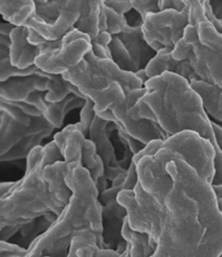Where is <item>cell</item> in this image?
I'll list each match as a JSON object with an SVG mask.
<instances>
[{"instance_id":"29","label":"cell","mask_w":222,"mask_h":257,"mask_svg":"<svg viewBox=\"0 0 222 257\" xmlns=\"http://www.w3.org/2000/svg\"><path fill=\"white\" fill-rule=\"evenodd\" d=\"M183 3L190 7V25L196 26L203 21L208 20L206 18L202 0H183Z\"/></svg>"},{"instance_id":"19","label":"cell","mask_w":222,"mask_h":257,"mask_svg":"<svg viewBox=\"0 0 222 257\" xmlns=\"http://www.w3.org/2000/svg\"><path fill=\"white\" fill-rule=\"evenodd\" d=\"M87 97H82L75 93H70L62 101L48 102L46 109L42 113L56 130H60L64 124V119H65L67 113L76 108H83Z\"/></svg>"},{"instance_id":"10","label":"cell","mask_w":222,"mask_h":257,"mask_svg":"<svg viewBox=\"0 0 222 257\" xmlns=\"http://www.w3.org/2000/svg\"><path fill=\"white\" fill-rule=\"evenodd\" d=\"M190 25V7L181 11L167 9L149 13L143 21L142 30L146 41L157 52L164 48L174 49Z\"/></svg>"},{"instance_id":"27","label":"cell","mask_w":222,"mask_h":257,"mask_svg":"<svg viewBox=\"0 0 222 257\" xmlns=\"http://www.w3.org/2000/svg\"><path fill=\"white\" fill-rule=\"evenodd\" d=\"M104 13H105V19H106V25L107 30L111 35L118 34L124 28L128 25L127 19L123 14H119L115 10H113L110 7L104 5Z\"/></svg>"},{"instance_id":"25","label":"cell","mask_w":222,"mask_h":257,"mask_svg":"<svg viewBox=\"0 0 222 257\" xmlns=\"http://www.w3.org/2000/svg\"><path fill=\"white\" fill-rule=\"evenodd\" d=\"M44 73H46V71L39 68L36 64L26 68H19L17 66L12 65L10 56L0 58V81H5L11 77L30 76V75L44 74Z\"/></svg>"},{"instance_id":"31","label":"cell","mask_w":222,"mask_h":257,"mask_svg":"<svg viewBox=\"0 0 222 257\" xmlns=\"http://www.w3.org/2000/svg\"><path fill=\"white\" fill-rule=\"evenodd\" d=\"M27 254L26 247L10 241L0 240V257H25Z\"/></svg>"},{"instance_id":"34","label":"cell","mask_w":222,"mask_h":257,"mask_svg":"<svg viewBox=\"0 0 222 257\" xmlns=\"http://www.w3.org/2000/svg\"><path fill=\"white\" fill-rule=\"evenodd\" d=\"M22 225H13V226H4L0 227V240L10 241L19 232Z\"/></svg>"},{"instance_id":"35","label":"cell","mask_w":222,"mask_h":257,"mask_svg":"<svg viewBox=\"0 0 222 257\" xmlns=\"http://www.w3.org/2000/svg\"><path fill=\"white\" fill-rule=\"evenodd\" d=\"M92 45V51L96 54V56L100 59H112L110 48L107 46H103L99 44L97 41H91Z\"/></svg>"},{"instance_id":"5","label":"cell","mask_w":222,"mask_h":257,"mask_svg":"<svg viewBox=\"0 0 222 257\" xmlns=\"http://www.w3.org/2000/svg\"><path fill=\"white\" fill-rule=\"evenodd\" d=\"M62 76L75 84L86 96L107 89L115 81L120 83L126 94L133 89L144 87L137 75L123 70L112 59L98 58L92 49L80 63L64 71Z\"/></svg>"},{"instance_id":"28","label":"cell","mask_w":222,"mask_h":257,"mask_svg":"<svg viewBox=\"0 0 222 257\" xmlns=\"http://www.w3.org/2000/svg\"><path fill=\"white\" fill-rule=\"evenodd\" d=\"M97 113L95 110V102L92 101L90 97H87V99H86V104L82 108L81 120H80V123L82 124V127H83V133L87 139H89L90 127Z\"/></svg>"},{"instance_id":"9","label":"cell","mask_w":222,"mask_h":257,"mask_svg":"<svg viewBox=\"0 0 222 257\" xmlns=\"http://www.w3.org/2000/svg\"><path fill=\"white\" fill-rule=\"evenodd\" d=\"M147 89L142 87L133 89L114 102L110 109L117 119V124L131 137L141 141L146 145L153 140L166 141L169 135L156 121L141 118L139 115L137 102L146 94Z\"/></svg>"},{"instance_id":"40","label":"cell","mask_w":222,"mask_h":257,"mask_svg":"<svg viewBox=\"0 0 222 257\" xmlns=\"http://www.w3.org/2000/svg\"><path fill=\"white\" fill-rule=\"evenodd\" d=\"M135 75H137V77L139 78V79L143 82V84H145V82L150 79L147 74H146V70L145 69H141L139 70L138 73H135Z\"/></svg>"},{"instance_id":"17","label":"cell","mask_w":222,"mask_h":257,"mask_svg":"<svg viewBox=\"0 0 222 257\" xmlns=\"http://www.w3.org/2000/svg\"><path fill=\"white\" fill-rule=\"evenodd\" d=\"M71 166H82L78 163H69L65 160L48 164L44 170V177L49 184V188L60 201L67 205L71 197V189L65 182V175Z\"/></svg>"},{"instance_id":"4","label":"cell","mask_w":222,"mask_h":257,"mask_svg":"<svg viewBox=\"0 0 222 257\" xmlns=\"http://www.w3.org/2000/svg\"><path fill=\"white\" fill-rule=\"evenodd\" d=\"M176 60L188 59L200 79L222 87V33L210 21L189 25L173 50Z\"/></svg>"},{"instance_id":"13","label":"cell","mask_w":222,"mask_h":257,"mask_svg":"<svg viewBox=\"0 0 222 257\" xmlns=\"http://www.w3.org/2000/svg\"><path fill=\"white\" fill-rule=\"evenodd\" d=\"M30 27L26 25H19L11 32L10 60L12 65L19 68H26L35 64L36 58L47 49L61 48L63 46L62 38L56 40H49L46 44L33 45L28 40Z\"/></svg>"},{"instance_id":"12","label":"cell","mask_w":222,"mask_h":257,"mask_svg":"<svg viewBox=\"0 0 222 257\" xmlns=\"http://www.w3.org/2000/svg\"><path fill=\"white\" fill-rule=\"evenodd\" d=\"M116 128L117 123L104 120L96 115L89 132V139L96 144L97 153L103 160L105 175L110 182L118 175L127 172L126 169L120 167L116 146L114 144L113 133Z\"/></svg>"},{"instance_id":"18","label":"cell","mask_w":222,"mask_h":257,"mask_svg":"<svg viewBox=\"0 0 222 257\" xmlns=\"http://www.w3.org/2000/svg\"><path fill=\"white\" fill-rule=\"evenodd\" d=\"M123 237L128 242V245L130 247V256L131 257H150L154 256L159 242L152 238L147 232L138 231L131 228L130 224L126 218L123 227Z\"/></svg>"},{"instance_id":"33","label":"cell","mask_w":222,"mask_h":257,"mask_svg":"<svg viewBox=\"0 0 222 257\" xmlns=\"http://www.w3.org/2000/svg\"><path fill=\"white\" fill-rule=\"evenodd\" d=\"M164 140H153L150 143H147V144L145 145V147L142 149V151H140L137 155L133 156V162L137 164L143 157H146V156H155L157 153H159L160 149L162 148L163 144H164Z\"/></svg>"},{"instance_id":"38","label":"cell","mask_w":222,"mask_h":257,"mask_svg":"<svg viewBox=\"0 0 222 257\" xmlns=\"http://www.w3.org/2000/svg\"><path fill=\"white\" fill-rule=\"evenodd\" d=\"M212 185V188L214 190V194L217 196V200H218V205H219V209L222 212V184L219 185Z\"/></svg>"},{"instance_id":"7","label":"cell","mask_w":222,"mask_h":257,"mask_svg":"<svg viewBox=\"0 0 222 257\" xmlns=\"http://www.w3.org/2000/svg\"><path fill=\"white\" fill-rule=\"evenodd\" d=\"M118 202L128 212V222L134 230L147 232L157 242L162 233L165 205L142 187L140 181L134 189H123L117 196Z\"/></svg>"},{"instance_id":"14","label":"cell","mask_w":222,"mask_h":257,"mask_svg":"<svg viewBox=\"0 0 222 257\" xmlns=\"http://www.w3.org/2000/svg\"><path fill=\"white\" fill-rule=\"evenodd\" d=\"M54 74H35L11 77L0 81V98L11 102H25L36 91L48 92L51 89Z\"/></svg>"},{"instance_id":"36","label":"cell","mask_w":222,"mask_h":257,"mask_svg":"<svg viewBox=\"0 0 222 257\" xmlns=\"http://www.w3.org/2000/svg\"><path fill=\"white\" fill-rule=\"evenodd\" d=\"M213 16L218 20H222V0H208Z\"/></svg>"},{"instance_id":"43","label":"cell","mask_w":222,"mask_h":257,"mask_svg":"<svg viewBox=\"0 0 222 257\" xmlns=\"http://www.w3.org/2000/svg\"><path fill=\"white\" fill-rule=\"evenodd\" d=\"M220 256H222V254H221V255H220Z\"/></svg>"},{"instance_id":"15","label":"cell","mask_w":222,"mask_h":257,"mask_svg":"<svg viewBox=\"0 0 222 257\" xmlns=\"http://www.w3.org/2000/svg\"><path fill=\"white\" fill-rule=\"evenodd\" d=\"M101 211L104 246L116 249L120 243L126 241L121 231L128 217L127 209L115 199L106 204L101 203Z\"/></svg>"},{"instance_id":"21","label":"cell","mask_w":222,"mask_h":257,"mask_svg":"<svg viewBox=\"0 0 222 257\" xmlns=\"http://www.w3.org/2000/svg\"><path fill=\"white\" fill-rule=\"evenodd\" d=\"M4 20L14 25H25L36 11L35 0H0Z\"/></svg>"},{"instance_id":"20","label":"cell","mask_w":222,"mask_h":257,"mask_svg":"<svg viewBox=\"0 0 222 257\" xmlns=\"http://www.w3.org/2000/svg\"><path fill=\"white\" fill-rule=\"evenodd\" d=\"M58 218L59 215H56L54 212H48L44 215L23 224L17 233L19 234L18 244L28 248L36 239L40 237L42 233H45L56 222Z\"/></svg>"},{"instance_id":"42","label":"cell","mask_w":222,"mask_h":257,"mask_svg":"<svg viewBox=\"0 0 222 257\" xmlns=\"http://www.w3.org/2000/svg\"><path fill=\"white\" fill-rule=\"evenodd\" d=\"M221 91H222V87H221Z\"/></svg>"},{"instance_id":"1","label":"cell","mask_w":222,"mask_h":257,"mask_svg":"<svg viewBox=\"0 0 222 257\" xmlns=\"http://www.w3.org/2000/svg\"><path fill=\"white\" fill-rule=\"evenodd\" d=\"M144 87L147 92L143 99L151 107L157 122L169 137L183 131H194L209 140L216 152L221 151L203 98L185 78L166 71L150 78Z\"/></svg>"},{"instance_id":"32","label":"cell","mask_w":222,"mask_h":257,"mask_svg":"<svg viewBox=\"0 0 222 257\" xmlns=\"http://www.w3.org/2000/svg\"><path fill=\"white\" fill-rule=\"evenodd\" d=\"M74 130H81L83 132V127H82V124L80 122L77 123H73V124H69L67 126H65L63 128V130L56 132L54 135H53V141L56 143V145L59 146V148L61 149L62 154L64 153V147H65V143H66V140L68 138V135L73 132ZM64 156V155H63Z\"/></svg>"},{"instance_id":"24","label":"cell","mask_w":222,"mask_h":257,"mask_svg":"<svg viewBox=\"0 0 222 257\" xmlns=\"http://www.w3.org/2000/svg\"><path fill=\"white\" fill-rule=\"evenodd\" d=\"M66 2L67 0H47L46 3H38L35 0L36 11L34 17L40 22L52 24L58 20Z\"/></svg>"},{"instance_id":"23","label":"cell","mask_w":222,"mask_h":257,"mask_svg":"<svg viewBox=\"0 0 222 257\" xmlns=\"http://www.w3.org/2000/svg\"><path fill=\"white\" fill-rule=\"evenodd\" d=\"M125 95L126 93L123 87H121L119 82L115 81L107 89L96 92V93L91 94L88 97H90L95 102L96 113H99L109 109L114 102H116L119 97H123Z\"/></svg>"},{"instance_id":"6","label":"cell","mask_w":222,"mask_h":257,"mask_svg":"<svg viewBox=\"0 0 222 257\" xmlns=\"http://www.w3.org/2000/svg\"><path fill=\"white\" fill-rule=\"evenodd\" d=\"M56 128L44 115H30L14 102L0 98V155L35 135L52 137Z\"/></svg>"},{"instance_id":"22","label":"cell","mask_w":222,"mask_h":257,"mask_svg":"<svg viewBox=\"0 0 222 257\" xmlns=\"http://www.w3.org/2000/svg\"><path fill=\"white\" fill-rule=\"evenodd\" d=\"M203 98L204 107L209 116L222 122V91L218 85L204 80H194L191 82Z\"/></svg>"},{"instance_id":"11","label":"cell","mask_w":222,"mask_h":257,"mask_svg":"<svg viewBox=\"0 0 222 257\" xmlns=\"http://www.w3.org/2000/svg\"><path fill=\"white\" fill-rule=\"evenodd\" d=\"M92 49L91 37L86 35L61 48L47 49L36 58L35 64L48 74H63L80 63Z\"/></svg>"},{"instance_id":"8","label":"cell","mask_w":222,"mask_h":257,"mask_svg":"<svg viewBox=\"0 0 222 257\" xmlns=\"http://www.w3.org/2000/svg\"><path fill=\"white\" fill-rule=\"evenodd\" d=\"M109 48L112 60L123 70L133 74L145 69L157 54L146 41L142 26L127 25L120 33L112 35Z\"/></svg>"},{"instance_id":"2","label":"cell","mask_w":222,"mask_h":257,"mask_svg":"<svg viewBox=\"0 0 222 257\" xmlns=\"http://www.w3.org/2000/svg\"><path fill=\"white\" fill-rule=\"evenodd\" d=\"M61 160L64 156L54 141L33 149L26 159L24 176L0 196V227L23 225L48 212L61 215L66 205L52 194L44 177L46 166Z\"/></svg>"},{"instance_id":"26","label":"cell","mask_w":222,"mask_h":257,"mask_svg":"<svg viewBox=\"0 0 222 257\" xmlns=\"http://www.w3.org/2000/svg\"><path fill=\"white\" fill-rule=\"evenodd\" d=\"M88 244H98L97 233L91 229H82L75 231L73 233V237H71L68 257H76L78 249Z\"/></svg>"},{"instance_id":"16","label":"cell","mask_w":222,"mask_h":257,"mask_svg":"<svg viewBox=\"0 0 222 257\" xmlns=\"http://www.w3.org/2000/svg\"><path fill=\"white\" fill-rule=\"evenodd\" d=\"M173 50L174 49L164 48L157 52L155 58L150 62L145 68L149 78L160 76L166 71H169V73H174L185 78L190 83L194 80H202L194 68L191 66V63L188 59H174Z\"/></svg>"},{"instance_id":"3","label":"cell","mask_w":222,"mask_h":257,"mask_svg":"<svg viewBox=\"0 0 222 257\" xmlns=\"http://www.w3.org/2000/svg\"><path fill=\"white\" fill-rule=\"evenodd\" d=\"M65 182L73 192L69 202L56 222L27 248V257H39L47 246L60 239L71 238L75 231L82 229L94 230L98 245L105 247L100 192L90 172L83 166H71L65 175Z\"/></svg>"},{"instance_id":"30","label":"cell","mask_w":222,"mask_h":257,"mask_svg":"<svg viewBox=\"0 0 222 257\" xmlns=\"http://www.w3.org/2000/svg\"><path fill=\"white\" fill-rule=\"evenodd\" d=\"M133 9L137 10L144 21L149 13H156L161 11V0H130Z\"/></svg>"},{"instance_id":"37","label":"cell","mask_w":222,"mask_h":257,"mask_svg":"<svg viewBox=\"0 0 222 257\" xmlns=\"http://www.w3.org/2000/svg\"><path fill=\"white\" fill-rule=\"evenodd\" d=\"M211 124H212L214 138H216L217 144H218L219 148L222 151V127L219 124H217L216 122H213V121H211Z\"/></svg>"},{"instance_id":"39","label":"cell","mask_w":222,"mask_h":257,"mask_svg":"<svg viewBox=\"0 0 222 257\" xmlns=\"http://www.w3.org/2000/svg\"><path fill=\"white\" fill-rule=\"evenodd\" d=\"M17 181L16 182H3L2 184H0V196H4L6 195L7 192L10 191L11 188L16 185Z\"/></svg>"},{"instance_id":"41","label":"cell","mask_w":222,"mask_h":257,"mask_svg":"<svg viewBox=\"0 0 222 257\" xmlns=\"http://www.w3.org/2000/svg\"><path fill=\"white\" fill-rule=\"evenodd\" d=\"M36 2H38V3H46L47 0H36Z\"/></svg>"}]
</instances>
